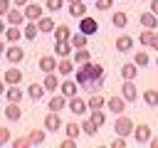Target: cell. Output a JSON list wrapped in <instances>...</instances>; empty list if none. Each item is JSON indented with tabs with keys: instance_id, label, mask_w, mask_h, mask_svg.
<instances>
[{
	"instance_id": "1",
	"label": "cell",
	"mask_w": 158,
	"mask_h": 148,
	"mask_svg": "<svg viewBox=\"0 0 158 148\" xmlns=\"http://www.w3.org/2000/svg\"><path fill=\"white\" fill-rule=\"evenodd\" d=\"M77 84L84 91H89V94L101 91V86H104V67L94 64V62L79 64V69H77Z\"/></svg>"
},
{
	"instance_id": "2",
	"label": "cell",
	"mask_w": 158,
	"mask_h": 148,
	"mask_svg": "<svg viewBox=\"0 0 158 148\" xmlns=\"http://www.w3.org/2000/svg\"><path fill=\"white\" fill-rule=\"evenodd\" d=\"M114 131H116V136H128V133H133V121H131L128 116L118 113V118H116V123H114Z\"/></svg>"
},
{
	"instance_id": "3",
	"label": "cell",
	"mask_w": 158,
	"mask_h": 148,
	"mask_svg": "<svg viewBox=\"0 0 158 148\" xmlns=\"http://www.w3.org/2000/svg\"><path fill=\"white\" fill-rule=\"evenodd\" d=\"M96 30H99V22H96L94 17H89V15H84V17H81V22H79V32H84L86 37H91Z\"/></svg>"
},
{
	"instance_id": "4",
	"label": "cell",
	"mask_w": 158,
	"mask_h": 148,
	"mask_svg": "<svg viewBox=\"0 0 158 148\" xmlns=\"http://www.w3.org/2000/svg\"><path fill=\"white\" fill-rule=\"evenodd\" d=\"M126 104H128V101H126L123 96H109V99H106V106H109V111H114L116 116L126 111Z\"/></svg>"
},
{
	"instance_id": "5",
	"label": "cell",
	"mask_w": 158,
	"mask_h": 148,
	"mask_svg": "<svg viewBox=\"0 0 158 148\" xmlns=\"http://www.w3.org/2000/svg\"><path fill=\"white\" fill-rule=\"evenodd\" d=\"M67 106H69V111H72V113H79V116L89 111V104H86V101H81L79 96H72V99H67Z\"/></svg>"
},
{
	"instance_id": "6",
	"label": "cell",
	"mask_w": 158,
	"mask_h": 148,
	"mask_svg": "<svg viewBox=\"0 0 158 148\" xmlns=\"http://www.w3.org/2000/svg\"><path fill=\"white\" fill-rule=\"evenodd\" d=\"M133 136H136V143H148V141H151V126H148V123L133 126Z\"/></svg>"
},
{
	"instance_id": "7",
	"label": "cell",
	"mask_w": 158,
	"mask_h": 148,
	"mask_svg": "<svg viewBox=\"0 0 158 148\" xmlns=\"http://www.w3.org/2000/svg\"><path fill=\"white\" fill-rule=\"evenodd\" d=\"M5 57H7V62H10V64H17V62H22V59H25V49H20L17 44L5 47Z\"/></svg>"
},
{
	"instance_id": "8",
	"label": "cell",
	"mask_w": 158,
	"mask_h": 148,
	"mask_svg": "<svg viewBox=\"0 0 158 148\" xmlns=\"http://www.w3.org/2000/svg\"><path fill=\"white\" fill-rule=\"evenodd\" d=\"M121 96L126 101H136L138 99V91H136V84L131 79H123V86H121Z\"/></svg>"
},
{
	"instance_id": "9",
	"label": "cell",
	"mask_w": 158,
	"mask_h": 148,
	"mask_svg": "<svg viewBox=\"0 0 158 148\" xmlns=\"http://www.w3.org/2000/svg\"><path fill=\"white\" fill-rule=\"evenodd\" d=\"M44 128H47V131H59V128H62L59 111H49V113L44 116Z\"/></svg>"
},
{
	"instance_id": "10",
	"label": "cell",
	"mask_w": 158,
	"mask_h": 148,
	"mask_svg": "<svg viewBox=\"0 0 158 148\" xmlns=\"http://www.w3.org/2000/svg\"><path fill=\"white\" fill-rule=\"evenodd\" d=\"M22 12H25V20H30V22H37V20L42 17V7L35 5V2H27Z\"/></svg>"
},
{
	"instance_id": "11",
	"label": "cell",
	"mask_w": 158,
	"mask_h": 148,
	"mask_svg": "<svg viewBox=\"0 0 158 148\" xmlns=\"http://www.w3.org/2000/svg\"><path fill=\"white\" fill-rule=\"evenodd\" d=\"M77 91H79V84H77V81H69V79H67V81H62V84H59V94H64L67 99L77 96Z\"/></svg>"
},
{
	"instance_id": "12",
	"label": "cell",
	"mask_w": 158,
	"mask_h": 148,
	"mask_svg": "<svg viewBox=\"0 0 158 148\" xmlns=\"http://www.w3.org/2000/svg\"><path fill=\"white\" fill-rule=\"evenodd\" d=\"M5 118H7V121H20V118H22V109H20L15 101H10V104L5 106Z\"/></svg>"
},
{
	"instance_id": "13",
	"label": "cell",
	"mask_w": 158,
	"mask_h": 148,
	"mask_svg": "<svg viewBox=\"0 0 158 148\" xmlns=\"http://www.w3.org/2000/svg\"><path fill=\"white\" fill-rule=\"evenodd\" d=\"M141 25H143V27H148V30L158 27V15H156V12H151V10H148V12H143V15H141Z\"/></svg>"
},
{
	"instance_id": "14",
	"label": "cell",
	"mask_w": 158,
	"mask_h": 148,
	"mask_svg": "<svg viewBox=\"0 0 158 148\" xmlns=\"http://www.w3.org/2000/svg\"><path fill=\"white\" fill-rule=\"evenodd\" d=\"M40 69H42L44 74L54 72V69H57V59H54V57H49V54H47V57H40Z\"/></svg>"
},
{
	"instance_id": "15",
	"label": "cell",
	"mask_w": 158,
	"mask_h": 148,
	"mask_svg": "<svg viewBox=\"0 0 158 148\" xmlns=\"http://www.w3.org/2000/svg\"><path fill=\"white\" fill-rule=\"evenodd\" d=\"M5 99H7V101H15V104H20V101H22V89H20L17 84H10V89L5 91Z\"/></svg>"
},
{
	"instance_id": "16",
	"label": "cell",
	"mask_w": 158,
	"mask_h": 148,
	"mask_svg": "<svg viewBox=\"0 0 158 148\" xmlns=\"http://www.w3.org/2000/svg\"><path fill=\"white\" fill-rule=\"evenodd\" d=\"M69 15H72V17H79V20H81V17L86 15V5H84L81 0H79V2H69Z\"/></svg>"
},
{
	"instance_id": "17",
	"label": "cell",
	"mask_w": 158,
	"mask_h": 148,
	"mask_svg": "<svg viewBox=\"0 0 158 148\" xmlns=\"http://www.w3.org/2000/svg\"><path fill=\"white\" fill-rule=\"evenodd\" d=\"M5 17H7V22H10V25H17V27L25 22V12H22V10H7V15H5Z\"/></svg>"
},
{
	"instance_id": "18",
	"label": "cell",
	"mask_w": 158,
	"mask_h": 148,
	"mask_svg": "<svg viewBox=\"0 0 158 148\" xmlns=\"http://www.w3.org/2000/svg\"><path fill=\"white\" fill-rule=\"evenodd\" d=\"M54 27H57V25H54L52 17H40V20H37V30H40V32H54Z\"/></svg>"
},
{
	"instance_id": "19",
	"label": "cell",
	"mask_w": 158,
	"mask_h": 148,
	"mask_svg": "<svg viewBox=\"0 0 158 148\" xmlns=\"http://www.w3.org/2000/svg\"><path fill=\"white\" fill-rule=\"evenodd\" d=\"M69 37H72V32H69V27H67V25L54 27V39H57V42H69Z\"/></svg>"
},
{
	"instance_id": "20",
	"label": "cell",
	"mask_w": 158,
	"mask_h": 148,
	"mask_svg": "<svg viewBox=\"0 0 158 148\" xmlns=\"http://www.w3.org/2000/svg\"><path fill=\"white\" fill-rule=\"evenodd\" d=\"M116 49H118V52H128V49H133V39H131L128 35H121V37L116 39Z\"/></svg>"
},
{
	"instance_id": "21",
	"label": "cell",
	"mask_w": 158,
	"mask_h": 148,
	"mask_svg": "<svg viewBox=\"0 0 158 148\" xmlns=\"http://www.w3.org/2000/svg\"><path fill=\"white\" fill-rule=\"evenodd\" d=\"M72 42H54V52H57V57H69L72 54Z\"/></svg>"
},
{
	"instance_id": "22",
	"label": "cell",
	"mask_w": 158,
	"mask_h": 148,
	"mask_svg": "<svg viewBox=\"0 0 158 148\" xmlns=\"http://www.w3.org/2000/svg\"><path fill=\"white\" fill-rule=\"evenodd\" d=\"M44 91H47V89H44L42 84H30V89H27V94H30L32 101H40V99L44 96Z\"/></svg>"
},
{
	"instance_id": "23",
	"label": "cell",
	"mask_w": 158,
	"mask_h": 148,
	"mask_svg": "<svg viewBox=\"0 0 158 148\" xmlns=\"http://www.w3.org/2000/svg\"><path fill=\"white\" fill-rule=\"evenodd\" d=\"M67 106V96L64 94H59V96H52L49 99V111H62Z\"/></svg>"
},
{
	"instance_id": "24",
	"label": "cell",
	"mask_w": 158,
	"mask_h": 148,
	"mask_svg": "<svg viewBox=\"0 0 158 148\" xmlns=\"http://www.w3.org/2000/svg\"><path fill=\"white\" fill-rule=\"evenodd\" d=\"M111 22H114V27L123 30V27H126V22H128V17H126V12H123V10H118V12H114V15H111Z\"/></svg>"
},
{
	"instance_id": "25",
	"label": "cell",
	"mask_w": 158,
	"mask_h": 148,
	"mask_svg": "<svg viewBox=\"0 0 158 148\" xmlns=\"http://www.w3.org/2000/svg\"><path fill=\"white\" fill-rule=\"evenodd\" d=\"M86 39H89V37H86L84 32H74V35L69 37V42H72V47H74V49H79V47H86Z\"/></svg>"
},
{
	"instance_id": "26",
	"label": "cell",
	"mask_w": 158,
	"mask_h": 148,
	"mask_svg": "<svg viewBox=\"0 0 158 148\" xmlns=\"http://www.w3.org/2000/svg\"><path fill=\"white\" fill-rule=\"evenodd\" d=\"M57 72H59L62 76H67V74H72V72H74V64H72L67 57H62V62H57Z\"/></svg>"
},
{
	"instance_id": "27",
	"label": "cell",
	"mask_w": 158,
	"mask_h": 148,
	"mask_svg": "<svg viewBox=\"0 0 158 148\" xmlns=\"http://www.w3.org/2000/svg\"><path fill=\"white\" fill-rule=\"evenodd\" d=\"M22 81V72L20 69H7L5 72V84H20Z\"/></svg>"
},
{
	"instance_id": "28",
	"label": "cell",
	"mask_w": 158,
	"mask_h": 148,
	"mask_svg": "<svg viewBox=\"0 0 158 148\" xmlns=\"http://www.w3.org/2000/svg\"><path fill=\"white\" fill-rule=\"evenodd\" d=\"M86 104H89V109H101V106H106V99H104L99 91H94V94L89 96V101H86Z\"/></svg>"
},
{
	"instance_id": "29",
	"label": "cell",
	"mask_w": 158,
	"mask_h": 148,
	"mask_svg": "<svg viewBox=\"0 0 158 148\" xmlns=\"http://www.w3.org/2000/svg\"><path fill=\"white\" fill-rule=\"evenodd\" d=\"M143 101H146L151 109H156V106H158V91H156V89H146V91H143Z\"/></svg>"
},
{
	"instance_id": "30",
	"label": "cell",
	"mask_w": 158,
	"mask_h": 148,
	"mask_svg": "<svg viewBox=\"0 0 158 148\" xmlns=\"http://www.w3.org/2000/svg\"><path fill=\"white\" fill-rule=\"evenodd\" d=\"M136 74H138V67H136V64H123V67H121V76H123V79H131V81H133Z\"/></svg>"
},
{
	"instance_id": "31",
	"label": "cell",
	"mask_w": 158,
	"mask_h": 148,
	"mask_svg": "<svg viewBox=\"0 0 158 148\" xmlns=\"http://www.w3.org/2000/svg\"><path fill=\"white\" fill-rule=\"evenodd\" d=\"M42 86H44V89H49V91H54V89H59V81H57V76H54V72H49V74L44 76V81H42Z\"/></svg>"
},
{
	"instance_id": "32",
	"label": "cell",
	"mask_w": 158,
	"mask_h": 148,
	"mask_svg": "<svg viewBox=\"0 0 158 148\" xmlns=\"http://www.w3.org/2000/svg\"><path fill=\"white\" fill-rule=\"evenodd\" d=\"M22 37L35 39V37H37V22H27V25L22 27Z\"/></svg>"
},
{
	"instance_id": "33",
	"label": "cell",
	"mask_w": 158,
	"mask_h": 148,
	"mask_svg": "<svg viewBox=\"0 0 158 148\" xmlns=\"http://www.w3.org/2000/svg\"><path fill=\"white\" fill-rule=\"evenodd\" d=\"M20 35H22V30H20L17 25H10V27L5 30V37H7L10 42H17V39H20Z\"/></svg>"
},
{
	"instance_id": "34",
	"label": "cell",
	"mask_w": 158,
	"mask_h": 148,
	"mask_svg": "<svg viewBox=\"0 0 158 148\" xmlns=\"http://www.w3.org/2000/svg\"><path fill=\"white\" fill-rule=\"evenodd\" d=\"M74 62H77V64H84V62H89V49H86V47H79V49H74Z\"/></svg>"
},
{
	"instance_id": "35",
	"label": "cell",
	"mask_w": 158,
	"mask_h": 148,
	"mask_svg": "<svg viewBox=\"0 0 158 148\" xmlns=\"http://www.w3.org/2000/svg\"><path fill=\"white\" fill-rule=\"evenodd\" d=\"M40 143H44V131H40V128L30 131V146H40Z\"/></svg>"
},
{
	"instance_id": "36",
	"label": "cell",
	"mask_w": 158,
	"mask_h": 148,
	"mask_svg": "<svg viewBox=\"0 0 158 148\" xmlns=\"http://www.w3.org/2000/svg\"><path fill=\"white\" fill-rule=\"evenodd\" d=\"M79 131H81V126H79V123H74V121H69V123L64 126V133H67L69 138H77V136H79Z\"/></svg>"
},
{
	"instance_id": "37",
	"label": "cell",
	"mask_w": 158,
	"mask_h": 148,
	"mask_svg": "<svg viewBox=\"0 0 158 148\" xmlns=\"http://www.w3.org/2000/svg\"><path fill=\"white\" fill-rule=\"evenodd\" d=\"M91 121H94L96 126H104V123H106V116H104V111H101V109H91Z\"/></svg>"
},
{
	"instance_id": "38",
	"label": "cell",
	"mask_w": 158,
	"mask_h": 148,
	"mask_svg": "<svg viewBox=\"0 0 158 148\" xmlns=\"http://www.w3.org/2000/svg\"><path fill=\"white\" fill-rule=\"evenodd\" d=\"M96 128H99V126H96V123H94L91 118H86V121L81 123V131H84L86 136H96Z\"/></svg>"
},
{
	"instance_id": "39",
	"label": "cell",
	"mask_w": 158,
	"mask_h": 148,
	"mask_svg": "<svg viewBox=\"0 0 158 148\" xmlns=\"http://www.w3.org/2000/svg\"><path fill=\"white\" fill-rule=\"evenodd\" d=\"M133 64H136V67H146V64H148V54H146V52H136Z\"/></svg>"
},
{
	"instance_id": "40",
	"label": "cell",
	"mask_w": 158,
	"mask_h": 148,
	"mask_svg": "<svg viewBox=\"0 0 158 148\" xmlns=\"http://www.w3.org/2000/svg\"><path fill=\"white\" fill-rule=\"evenodd\" d=\"M27 146H30V136H22V138L12 141V148H27Z\"/></svg>"
},
{
	"instance_id": "41",
	"label": "cell",
	"mask_w": 158,
	"mask_h": 148,
	"mask_svg": "<svg viewBox=\"0 0 158 148\" xmlns=\"http://www.w3.org/2000/svg\"><path fill=\"white\" fill-rule=\"evenodd\" d=\"M151 35H153V30H148V27H146V30L138 35V42H141V44H148V42H151Z\"/></svg>"
},
{
	"instance_id": "42",
	"label": "cell",
	"mask_w": 158,
	"mask_h": 148,
	"mask_svg": "<svg viewBox=\"0 0 158 148\" xmlns=\"http://www.w3.org/2000/svg\"><path fill=\"white\" fill-rule=\"evenodd\" d=\"M62 5H64V0H47V10H52V12L62 10Z\"/></svg>"
},
{
	"instance_id": "43",
	"label": "cell",
	"mask_w": 158,
	"mask_h": 148,
	"mask_svg": "<svg viewBox=\"0 0 158 148\" xmlns=\"http://www.w3.org/2000/svg\"><path fill=\"white\" fill-rule=\"evenodd\" d=\"M5 143H10V128L0 126V146H5Z\"/></svg>"
},
{
	"instance_id": "44",
	"label": "cell",
	"mask_w": 158,
	"mask_h": 148,
	"mask_svg": "<svg viewBox=\"0 0 158 148\" xmlns=\"http://www.w3.org/2000/svg\"><path fill=\"white\" fill-rule=\"evenodd\" d=\"M94 2H96V10H109L114 0H94Z\"/></svg>"
},
{
	"instance_id": "45",
	"label": "cell",
	"mask_w": 158,
	"mask_h": 148,
	"mask_svg": "<svg viewBox=\"0 0 158 148\" xmlns=\"http://www.w3.org/2000/svg\"><path fill=\"white\" fill-rule=\"evenodd\" d=\"M111 148H126V136H118V138L111 143Z\"/></svg>"
},
{
	"instance_id": "46",
	"label": "cell",
	"mask_w": 158,
	"mask_h": 148,
	"mask_svg": "<svg viewBox=\"0 0 158 148\" xmlns=\"http://www.w3.org/2000/svg\"><path fill=\"white\" fill-rule=\"evenodd\" d=\"M7 10H10V0H0V17L7 15Z\"/></svg>"
},
{
	"instance_id": "47",
	"label": "cell",
	"mask_w": 158,
	"mask_h": 148,
	"mask_svg": "<svg viewBox=\"0 0 158 148\" xmlns=\"http://www.w3.org/2000/svg\"><path fill=\"white\" fill-rule=\"evenodd\" d=\"M59 148H74V138H69V136H67V138L59 143Z\"/></svg>"
},
{
	"instance_id": "48",
	"label": "cell",
	"mask_w": 158,
	"mask_h": 148,
	"mask_svg": "<svg viewBox=\"0 0 158 148\" xmlns=\"http://www.w3.org/2000/svg\"><path fill=\"white\" fill-rule=\"evenodd\" d=\"M148 47H151V49H158V32H153V35H151V42H148Z\"/></svg>"
},
{
	"instance_id": "49",
	"label": "cell",
	"mask_w": 158,
	"mask_h": 148,
	"mask_svg": "<svg viewBox=\"0 0 158 148\" xmlns=\"http://www.w3.org/2000/svg\"><path fill=\"white\" fill-rule=\"evenodd\" d=\"M151 12H156V15H158V0H151Z\"/></svg>"
},
{
	"instance_id": "50",
	"label": "cell",
	"mask_w": 158,
	"mask_h": 148,
	"mask_svg": "<svg viewBox=\"0 0 158 148\" xmlns=\"http://www.w3.org/2000/svg\"><path fill=\"white\" fill-rule=\"evenodd\" d=\"M148 143H151V148H158V138H151Z\"/></svg>"
},
{
	"instance_id": "51",
	"label": "cell",
	"mask_w": 158,
	"mask_h": 148,
	"mask_svg": "<svg viewBox=\"0 0 158 148\" xmlns=\"http://www.w3.org/2000/svg\"><path fill=\"white\" fill-rule=\"evenodd\" d=\"M12 2H15V5H17V7H20V5H22V7H25V5H27V0H12Z\"/></svg>"
},
{
	"instance_id": "52",
	"label": "cell",
	"mask_w": 158,
	"mask_h": 148,
	"mask_svg": "<svg viewBox=\"0 0 158 148\" xmlns=\"http://www.w3.org/2000/svg\"><path fill=\"white\" fill-rule=\"evenodd\" d=\"M5 30H7V27H5V22H2V17H0V35H2Z\"/></svg>"
},
{
	"instance_id": "53",
	"label": "cell",
	"mask_w": 158,
	"mask_h": 148,
	"mask_svg": "<svg viewBox=\"0 0 158 148\" xmlns=\"http://www.w3.org/2000/svg\"><path fill=\"white\" fill-rule=\"evenodd\" d=\"M5 94V81H0V96Z\"/></svg>"
},
{
	"instance_id": "54",
	"label": "cell",
	"mask_w": 158,
	"mask_h": 148,
	"mask_svg": "<svg viewBox=\"0 0 158 148\" xmlns=\"http://www.w3.org/2000/svg\"><path fill=\"white\" fill-rule=\"evenodd\" d=\"M2 52H5V44H2V39H0V54H2Z\"/></svg>"
},
{
	"instance_id": "55",
	"label": "cell",
	"mask_w": 158,
	"mask_h": 148,
	"mask_svg": "<svg viewBox=\"0 0 158 148\" xmlns=\"http://www.w3.org/2000/svg\"><path fill=\"white\" fill-rule=\"evenodd\" d=\"M69 2H79V0H69Z\"/></svg>"
},
{
	"instance_id": "56",
	"label": "cell",
	"mask_w": 158,
	"mask_h": 148,
	"mask_svg": "<svg viewBox=\"0 0 158 148\" xmlns=\"http://www.w3.org/2000/svg\"><path fill=\"white\" fill-rule=\"evenodd\" d=\"M156 64H158V57H156Z\"/></svg>"
}]
</instances>
